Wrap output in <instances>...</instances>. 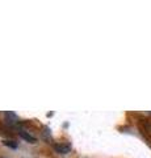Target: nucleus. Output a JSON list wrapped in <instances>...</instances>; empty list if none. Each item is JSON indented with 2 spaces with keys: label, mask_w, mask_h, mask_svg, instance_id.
I'll return each instance as SVG.
<instances>
[{
  "label": "nucleus",
  "mask_w": 151,
  "mask_h": 158,
  "mask_svg": "<svg viewBox=\"0 0 151 158\" xmlns=\"http://www.w3.org/2000/svg\"><path fill=\"white\" fill-rule=\"evenodd\" d=\"M54 149L57 153H61V154H67L71 150V145L70 144H57L54 145Z\"/></svg>",
  "instance_id": "obj_1"
},
{
  "label": "nucleus",
  "mask_w": 151,
  "mask_h": 158,
  "mask_svg": "<svg viewBox=\"0 0 151 158\" xmlns=\"http://www.w3.org/2000/svg\"><path fill=\"white\" fill-rule=\"evenodd\" d=\"M6 116H7V118H8V123H9V124H13L14 121H17V116L14 115V113H12V112H7Z\"/></svg>",
  "instance_id": "obj_2"
},
{
  "label": "nucleus",
  "mask_w": 151,
  "mask_h": 158,
  "mask_svg": "<svg viewBox=\"0 0 151 158\" xmlns=\"http://www.w3.org/2000/svg\"><path fill=\"white\" fill-rule=\"evenodd\" d=\"M20 135H21L22 138H25V140H28V141H32V142H34V141H36V138H34V137L30 136V135H28V133H25V132H21Z\"/></svg>",
  "instance_id": "obj_3"
},
{
  "label": "nucleus",
  "mask_w": 151,
  "mask_h": 158,
  "mask_svg": "<svg viewBox=\"0 0 151 158\" xmlns=\"http://www.w3.org/2000/svg\"><path fill=\"white\" fill-rule=\"evenodd\" d=\"M4 145L11 146V148H13V149H16L17 148V144H13V141H4Z\"/></svg>",
  "instance_id": "obj_4"
},
{
  "label": "nucleus",
  "mask_w": 151,
  "mask_h": 158,
  "mask_svg": "<svg viewBox=\"0 0 151 158\" xmlns=\"http://www.w3.org/2000/svg\"><path fill=\"white\" fill-rule=\"evenodd\" d=\"M2 158H4V157H2Z\"/></svg>",
  "instance_id": "obj_5"
}]
</instances>
